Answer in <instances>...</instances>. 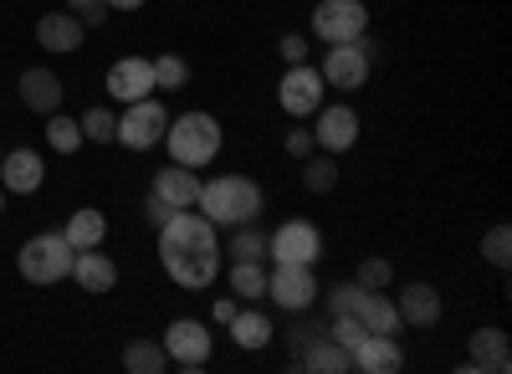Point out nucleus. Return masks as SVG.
Instances as JSON below:
<instances>
[{
    "label": "nucleus",
    "instance_id": "24",
    "mask_svg": "<svg viewBox=\"0 0 512 374\" xmlns=\"http://www.w3.org/2000/svg\"><path fill=\"white\" fill-rule=\"evenodd\" d=\"M62 236H67L72 252H88V246H103L108 221H103V211H93V205H82V211H72V221L62 226Z\"/></svg>",
    "mask_w": 512,
    "mask_h": 374
},
{
    "label": "nucleus",
    "instance_id": "18",
    "mask_svg": "<svg viewBox=\"0 0 512 374\" xmlns=\"http://www.w3.org/2000/svg\"><path fill=\"white\" fill-rule=\"evenodd\" d=\"M82 36H88V26H82L72 11H52V16H41V21H36L41 52H77V47H82Z\"/></svg>",
    "mask_w": 512,
    "mask_h": 374
},
{
    "label": "nucleus",
    "instance_id": "12",
    "mask_svg": "<svg viewBox=\"0 0 512 374\" xmlns=\"http://www.w3.org/2000/svg\"><path fill=\"white\" fill-rule=\"evenodd\" d=\"M154 93V62L149 57H123L108 67V98L113 103H139Z\"/></svg>",
    "mask_w": 512,
    "mask_h": 374
},
{
    "label": "nucleus",
    "instance_id": "40",
    "mask_svg": "<svg viewBox=\"0 0 512 374\" xmlns=\"http://www.w3.org/2000/svg\"><path fill=\"white\" fill-rule=\"evenodd\" d=\"M144 211H149V221H154V231H159L169 216H175V205H169L164 195H149V205H144Z\"/></svg>",
    "mask_w": 512,
    "mask_h": 374
},
{
    "label": "nucleus",
    "instance_id": "34",
    "mask_svg": "<svg viewBox=\"0 0 512 374\" xmlns=\"http://www.w3.org/2000/svg\"><path fill=\"white\" fill-rule=\"evenodd\" d=\"M369 293V287H359V282H344V287H333L328 293V318H338V313H359V298Z\"/></svg>",
    "mask_w": 512,
    "mask_h": 374
},
{
    "label": "nucleus",
    "instance_id": "32",
    "mask_svg": "<svg viewBox=\"0 0 512 374\" xmlns=\"http://www.w3.org/2000/svg\"><path fill=\"white\" fill-rule=\"evenodd\" d=\"M185 77H190L185 57H175V52H164V57H154V88H164V93H175V88H185Z\"/></svg>",
    "mask_w": 512,
    "mask_h": 374
},
{
    "label": "nucleus",
    "instance_id": "21",
    "mask_svg": "<svg viewBox=\"0 0 512 374\" xmlns=\"http://www.w3.org/2000/svg\"><path fill=\"white\" fill-rule=\"evenodd\" d=\"M72 277L88 287V293H108V287L118 282V267H113V257L98 252V246H88V252L72 257Z\"/></svg>",
    "mask_w": 512,
    "mask_h": 374
},
{
    "label": "nucleus",
    "instance_id": "5",
    "mask_svg": "<svg viewBox=\"0 0 512 374\" xmlns=\"http://www.w3.org/2000/svg\"><path fill=\"white\" fill-rule=\"evenodd\" d=\"M267 257L272 262H287V267H313L323 257V236H318L313 221L297 216V221L277 226V236H267Z\"/></svg>",
    "mask_w": 512,
    "mask_h": 374
},
{
    "label": "nucleus",
    "instance_id": "6",
    "mask_svg": "<svg viewBox=\"0 0 512 374\" xmlns=\"http://www.w3.org/2000/svg\"><path fill=\"white\" fill-rule=\"evenodd\" d=\"M364 26H369L364 0H318L313 6V31L328 41V47H338V41H359Z\"/></svg>",
    "mask_w": 512,
    "mask_h": 374
},
{
    "label": "nucleus",
    "instance_id": "31",
    "mask_svg": "<svg viewBox=\"0 0 512 374\" xmlns=\"http://www.w3.org/2000/svg\"><path fill=\"white\" fill-rule=\"evenodd\" d=\"M77 123H82V139H93V144H113L118 139V118L108 108H88Z\"/></svg>",
    "mask_w": 512,
    "mask_h": 374
},
{
    "label": "nucleus",
    "instance_id": "20",
    "mask_svg": "<svg viewBox=\"0 0 512 374\" xmlns=\"http://www.w3.org/2000/svg\"><path fill=\"white\" fill-rule=\"evenodd\" d=\"M154 195H164L175 211H185V205L200 200V170H190V164H169V170L154 175Z\"/></svg>",
    "mask_w": 512,
    "mask_h": 374
},
{
    "label": "nucleus",
    "instance_id": "29",
    "mask_svg": "<svg viewBox=\"0 0 512 374\" xmlns=\"http://www.w3.org/2000/svg\"><path fill=\"white\" fill-rule=\"evenodd\" d=\"M303 185L313 190V195H328L333 185H338V164H333V154H323L318 159V149L303 159Z\"/></svg>",
    "mask_w": 512,
    "mask_h": 374
},
{
    "label": "nucleus",
    "instance_id": "4",
    "mask_svg": "<svg viewBox=\"0 0 512 374\" xmlns=\"http://www.w3.org/2000/svg\"><path fill=\"white\" fill-rule=\"evenodd\" d=\"M72 246H67V236L57 231V236H31L26 246H21V257H16V267H21V277L26 282H62V277H72Z\"/></svg>",
    "mask_w": 512,
    "mask_h": 374
},
{
    "label": "nucleus",
    "instance_id": "43",
    "mask_svg": "<svg viewBox=\"0 0 512 374\" xmlns=\"http://www.w3.org/2000/svg\"><path fill=\"white\" fill-rule=\"evenodd\" d=\"M0 211H6V185H0Z\"/></svg>",
    "mask_w": 512,
    "mask_h": 374
},
{
    "label": "nucleus",
    "instance_id": "17",
    "mask_svg": "<svg viewBox=\"0 0 512 374\" xmlns=\"http://www.w3.org/2000/svg\"><path fill=\"white\" fill-rule=\"evenodd\" d=\"M349 354H354V369H364V374H395L405 364V354L390 334H364Z\"/></svg>",
    "mask_w": 512,
    "mask_h": 374
},
{
    "label": "nucleus",
    "instance_id": "22",
    "mask_svg": "<svg viewBox=\"0 0 512 374\" xmlns=\"http://www.w3.org/2000/svg\"><path fill=\"white\" fill-rule=\"evenodd\" d=\"M231 339H236V349H267L272 344V318L262 313V308H241V313H231Z\"/></svg>",
    "mask_w": 512,
    "mask_h": 374
},
{
    "label": "nucleus",
    "instance_id": "9",
    "mask_svg": "<svg viewBox=\"0 0 512 374\" xmlns=\"http://www.w3.org/2000/svg\"><path fill=\"white\" fill-rule=\"evenodd\" d=\"M267 298H272L277 308H287V313L313 308V298H318L313 267H287V262H277V272H267Z\"/></svg>",
    "mask_w": 512,
    "mask_h": 374
},
{
    "label": "nucleus",
    "instance_id": "3",
    "mask_svg": "<svg viewBox=\"0 0 512 374\" xmlns=\"http://www.w3.org/2000/svg\"><path fill=\"white\" fill-rule=\"evenodd\" d=\"M164 149L175 164H190V170H205L210 159L221 154V123L210 113H180L164 129Z\"/></svg>",
    "mask_w": 512,
    "mask_h": 374
},
{
    "label": "nucleus",
    "instance_id": "41",
    "mask_svg": "<svg viewBox=\"0 0 512 374\" xmlns=\"http://www.w3.org/2000/svg\"><path fill=\"white\" fill-rule=\"evenodd\" d=\"M231 313H236V303L226 298V303H216V323H231Z\"/></svg>",
    "mask_w": 512,
    "mask_h": 374
},
{
    "label": "nucleus",
    "instance_id": "30",
    "mask_svg": "<svg viewBox=\"0 0 512 374\" xmlns=\"http://www.w3.org/2000/svg\"><path fill=\"white\" fill-rule=\"evenodd\" d=\"M262 257H267V236L251 231V221L236 226V236H231V262H262Z\"/></svg>",
    "mask_w": 512,
    "mask_h": 374
},
{
    "label": "nucleus",
    "instance_id": "38",
    "mask_svg": "<svg viewBox=\"0 0 512 374\" xmlns=\"http://www.w3.org/2000/svg\"><path fill=\"white\" fill-rule=\"evenodd\" d=\"M313 149H318V139H313L308 129H292V134H287V154H292V159H308Z\"/></svg>",
    "mask_w": 512,
    "mask_h": 374
},
{
    "label": "nucleus",
    "instance_id": "42",
    "mask_svg": "<svg viewBox=\"0 0 512 374\" xmlns=\"http://www.w3.org/2000/svg\"><path fill=\"white\" fill-rule=\"evenodd\" d=\"M144 0H108V11H139Z\"/></svg>",
    "mask_w": 512,
    "mask_h": 374
},
{
    "label": "nucleus",
    "instance_id": "27",
    "mask_svg": "<svg viewBox=\"0 0 512 374\" xmlns=\"http://www.w3.org/2000/svg\"><path fill=\"white\" fill-rule=\"evenodd\" d=\"M226 272H231V287H236L241 298H251V303L267 298V267L262 262H231Z\"/></svg>",
    "mask_w": 512,
    "mask_h": 374
},
{
    "label": "nucleus",
    "instance_id": "23",
    "mask_svg": "<svg viewBox=\"0 0 512 374\" xmlns=\"http://www.w3.org/2000/svg\"><path fill=\"white\" fill-rule=\"evenodd\" d=\"M308 354H303V369H313V374H349L354 369V354L344 349V344H333V339H308L303 344Z\"/></svg>",
    "mask_w": 512,
    "mask_h": 374
},
{
    "label": "nucleus",
    "instance_id": "19",
    "mask_svg": "<svg viewBox=\"0 0 512 374\" xmlns=\"http://www.w3.org/2000/svg\"><path fill=\"white\" fill-rule=\"evenodd\" d=\"M395 308H400V323H415V328H436L441 313H446V308H441V293H436L431 282H410Z\"/></svg>",
    "mask_w": 512,
    "mask_h": 374
},
{
    "label": "nucleus",
    "instance_id": "7",
    "mask_svg": "<svg viewBox=\"0 0 512 374\" xmlns=\"http://www.w3.org/2000/svg\"><path fill=\"white\" fill-rule=\"evenodd\" d=\"M164 129H169L164 103H149V98H139V103H128V113L118 118V144L139 154V149H154V144H164Z\"/></svg>",
    "mask_w": 512,
    "mask_h": 374
},
{
    "label": "nucleus",
    "instance_id": "11",
    "mask_svg": "<svg viewBox=\"0 0 512 374\" xmlns=\"http://www.w3.org/2000/svg\"><path fill=\"white\" fill-rule=\"evenodd\" d=\"M277 98H282V108H287L292 118L318 113V103H323V72L292 62V67L282 72V82H277Z\"/></svg>",
    "mask_w": 512,
    "mask_h": 374
},
{
    "label": "nucleus",
    "instance_id": "13",
    "mask_svg": "<svg viewBox=\"0 0 512 374\" xmlns=\"http://www.w3.org/2000/svg\"><path fill=\"white\" fill-rule=\"evenodd\" d=\"M328 154H344V149H354L359 144V113L349 108V103H328V108H318V134H313Z\"/></svg>",
    "mask_w": 512,
    "mask_h": 374
},
{
    "label": "nucleus",
    "instance_id": "10",
    "mask_svg": "<svg viewBox=\"0 0 512 374\" xmlns=\"http://www.w3.org/2000/svg\"><path fill=\"white\" fill-rule=\"evenodd\" d=\"M369 82V47L364 41H338V47L323 57V88H364Z\"/></svg>",
    "mask_w": 512,
    "mask_h": 374
},
{
    "label": "nucleus",
    "instance_id": "44",
    "mask_svg": "<svg viewBox=\"0 0 512 374\" xmlns=\"http://www.w3.org/2000/svg\"><path fill=\"white\" fill-rule=\"evenodd\" d=\"M0 159H6V149H0Z\"/></svg>",
    "mask_w": 512,
    "mask_h": 374
},
{
    "label": "nucleus",
    "instance_id": "33",
    "mask_svg": "<svg viewBox=\"0 0 512 374\" xmlns=\"http://www.w3.org/2000/svg\"><path fill=\"white\" fill-rule=\"evenodd\" d=\"M482 257H487L492 267H512V226H492V231L482 236Z\"/></svg>",
    "mask_w": 512,
    "mask_h": 374
},
{
    "label": "nucleus",
    "instance_id": "1",
    "mask_svg": "<svg viewBox=\"0 0 512 374\" xmlns=\"http://www.w3.org/2000/svg\"><path fill=\"white\" fill-rule=\"evenodd\" d=\"M159 262L164 272L175 277L180 287H210L221 272V241H216V226H210L195 205L175 211L164 226H159Z\"/></svg>",
    "mask_w": 512,
    "mask_h": 374
},
{
    "label": "nucleus",
    "instance_id": "8",
    "mask_svg": "<svg viewBox=\"0 0 512 374\" xmlns=\"http://www.w3.org/2000/svg\"><path fill=\"white\" fill-rule=\"evenodd\" d=\"M164 354H169V364H180V369H200V364H210V328L205 323H195V318H175L164 328Z\"/></svg>",
    "mask_w": 512,
    "mask_h": 374
},
{
    "label": "nucleus",
    "instance_id": "36",
    "mask_svg": "<svg viewBox=\"0 0 512 374\" xmlns=\"http://www.w3.org/2000/svg\"><path fill=\"white\" fill-rule=\"evenodd\" d=\"M390 277H395V267H390V262H384V257H369V262H359V277H354V282L374 293V287H384Z\"/></svg>",
    "mask_w": 512,
    "mask_h": 374
},
{
    "label": "nucleus",
    "instance_id": "25",
    "mask_svg": "<svg viewBox=\"0 0 512 374\" xmlns=\"http://www.w3.org/2000/svg\"><path fill=\"white\" fill-rule=\"evenodd\" d=\"M359 323H364V334H395V328H400V308L374 287V293L359 298Z\"/></svg>",
    "mask_w": 512,
    "mask_h": 374
},
{
    "label": "nucleus",
    "instance_id": "26",
    "mask_svg": "<svg viewBox=\"0 0 512 374\" xmlns=\"http://www.w3.org/2000/svg\"><path fill=\"white\" fill-rule=\"evenodd\" d=\"M164 364H169V354L154 339H128L123 344V369L128 374H164Z\"/></svg>",
    "mask_w": 512,
    "mask_h": 374
},
{
    "label": "nucleus",
    "instance_id": "39",
    "mask_svg": "<svg viewBox=\"0 0 512 374\" xmlns=\"http://www.w3.org/2000/svg\"><path fill=\"white\" fill-rule=\"evenodd\" d=\"M282 57H287V62H308V36H303V31L282 36Z\"/></svg>",
    "mask_w": 512,
    "mask_h": 374
},
{
    "label": "nucleus",
    "instance_id": "16",
    "mask_svg": "<svg viewBox=\"0 0 512 374\" xmlns=\"http://www.w3.org/2000/svg\"><path fill=\"white\" fill-rule=\"evenodd\" d=\"M41 180H47V164H41L36 149H11L6 159H0V185L6 190L31 195V190H41Z\"/></svg>",
    "mask_w": 512,
    "mask_h": 374
},
{
    "label": "nucleus",
    "instance_id": "28",
    "mask_svg": "<svg viewBox=\"0 0 512 374\" xmlns=\"http://www.w3.org/2000/svg\"><path fill=\"white\" fill-rule=\"evenodd\" d=\"M47 144H52L57 154H77V149H82V123L67 118V113H52V118H47Z\"/></svg>",
    "mask_w": 512,
    "mask_h": 374
},
{
    "label": "nucleus",
    "instance_id": "14",
    "mask_svg": "<svg viewBox=\"0 0 512 374\" xmlns=\"http://www.w3.org/2000/svg\"><path fill=\"white\" fill-rule=\"evenodd\" d=\"M16 93H21V103H26L31 113L52 118V113H57V103H62V77H57L52 67H31V72H21Z\"/></svg>",
    "mask_w": 512,
    "mask_h": 374
},
{
    "label": "nucleus",
    "instance_id": "35",
    "mask_svg": "<svg viewBox=\"0 0 512 374\" xmlns=\"http://www.w3.org/2000/svg\"><path fill=\"white\" fill-rule=\"evenodd\" d=\"M328 339H333V344H344V349H354V344L364 339L359 313H338V318H333V328H328Z\"/></svg>",
    "mask_w": 512,
    "mask_h": 374
},
{
    "label": "nucleus",
    "instance_id": "15",
    "mask_svg": "<svg viewBox=\"0 0 512 374\" xmlns=\"http://www.w3.org/2000/svg\"><path fill=\"white\" fill-rule=\"evenodd\" d=\"M466 349H472L466 369H487V374H507L512 369V339L502 334V328H477Z\"/></svg>",
    "mask_w": 512,
    "mask_h": 374
},
{
    "label": "nucleus",
    "instance_id": "2",
    "mask_svg": "<svg viewBox=\"0 0 512 374\" xmlns=\"http://www.w3.org/2000/svg\"><path fill=\"white\" fill-rule=\"evenodd\" d=\"M195 211H200L210 226H246V221L262 216V185L246 180V175L210 180V185H200Z\"/></svg>",
    "mask_w": 512,
    "mask_h": 374
},
{
    "label": "nucleus",
    "instance_id": "37",
    "mask_svg": "<svg viewBox=\"0 0 512 374\" xmlns=\"http://www.w3.org/2000/svg\"><path fill=\"white\" fill-rule=\"evenodd\" d=\"M67 6L82 26H103V16H108V0H67Z\"/></svg>",
    "mask_w": 512,
    "mask_h": 374
}]
</instances>
